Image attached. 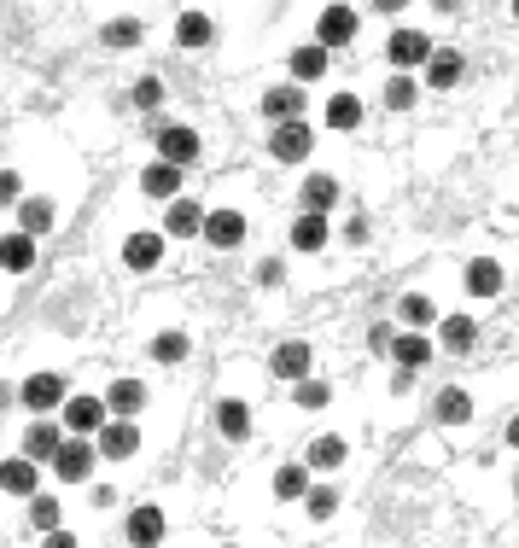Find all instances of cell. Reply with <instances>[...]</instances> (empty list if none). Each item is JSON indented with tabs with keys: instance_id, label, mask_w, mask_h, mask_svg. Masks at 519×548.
Returning <instances> with one entry per match:
<instances>
[{
	"instance_id": "6da1fadb",
	"label": "cell",
	"mask_w": 519,
	"mask_h": 548,
	"mask_svg": "<svg viewBox=\"0 0 519 548\" xmlns=\"http://www.w3.org/2000/svg\"><path fill=\"white\" fill-rule=\"evenodd\" d=\"M438 53V41L426 30H391V41H385V59L397 65V76H409V70H426V59Z\"/></svg>"
},
{
	"instance_id": "7a4b0ae2",
	"label": "cell",
	"mask_w": 519,
	"mask_h": 548,
	"mask_svg": "<svg viewBox=\"0 0 519 548\" xmlns=\"http://www.w3.org/2000/svg\"><path fill=\"white\" fill-rule=\"evenodd\" d=\"M356 30H362L356 6H321V18H315V41H321L327 53H339V47H350V41H356Z\"/></svg>"
},
{
	"instance_id": "3957f363",
	"label": "cell",
	"mask_w": 519,
	"mask_h": 548,
	"mask_svg": "<svg viewBox=\"0 0 519 548\" xmlns=\"http://www.w3.org/2000/svg\"><path fill=\"white\" fill-rule=\"evenodd\" d=\"M304 111H310V94H304L298 82H280V88H269V94H263V117H269L275 129H286V123H304Z\"/></svg>"
},
{
	"instance_id": "277c9868",
	"label": "cell",
	"mask_w": 519,
	"mask_h": 548,
	"mask_svg": "<svg viewBox=\"0 0 519 548\" xmlns=\"http://www.w3.org/2000/svg\"><path fill=\"white\" fill-rule=\"evenodd\" d=\"M111 409H105V397H70L65 403V432L70 438H100Z\"/></svg>"
},
{
	"instance_id": "5b68a950",
	"label": "cell",
	"mask_w": 519,
	"mask_h": 548,
	"mask_svg": "<svg viewBox=\"0 0 519 548\" xmlns=\"http://www.w3.org/2000/svg\"><path fill=\"white\" fill-rule=\"evenodd\" d=\"M158 158L175 164V170H187V164L199 158V135H193L187 123H158Z\"/></svg>"
},
{
	"instance_id": "8992f818",
	"label": "cell",
	"mask_w": 519,
	"mask_h": 548,
	"mask_svg": "<svg viewBox=\"0 0 519 548\" xmlns=\"http://www.w3.org/2000/svg\"><path fill=\"white\" fill-rule=\"evenodd\" d=\"M18 397H24V409L30 414H47V409H65V379L59 374H30L24 385H18Z\"/></svg>"
},
{
	"instance_id": "52a82bcc",
	"label": "cell",
	"mask_w": 519,
	"mask_h": 548,
	"mask_svg": "<svg viewBox=\"0 0 519 548\" xmlns=\"http://www.w3.org/2000/svg\"><path fill=\"white\" fill-rule=\"evenodd\" d=\"M123 537H129L135 548H158L164 537H170V519H164V508H152V502H146V508H135V514H129Z\"/></svg>"
},
{
	"instance_id": "ba28073f",
	"label": "cell",
	"mask_w": 519,
	"mask_h": 548,
	"mask_svg": "<svg viewBox=\"0 0 519 548\" xmlns=\"http://www.w3.org/2000/svg\"><path fill=\"white\" fill-rule=\"evenodd\" d=\"M269 152H275L280 164H310V152H315L310 123H286V129H275V140H269Z\"/></svg>"
},
{
	"instance_id": "9c48e42d",
	"label": "cell",
	"mask_w": 519,
	"mask_h": 548,
	"mask_svg": "<svg viewBox=\"0 0 519 548\" xmlns=\"http://www.w3.org/2000/svg\"><path fill=\"white\" fill-rule=\"evenodd\" d=\"M310 362H315V350L304 339H286V344H275V356H269V368H275L280 379H310Z\"/></svg>"
},
{
	"instance_id": "30bf717a",
	"label": "cell",
	"mask_w": 519,
	"mask_h": 548,
	"mask_svg": "<svg viewBox=\"0 0 519 548\" xmlns=\"http://www.w3.org/2000/svg\"><path fill=\"white\" fill-rule=\"evenodd\" d=\"M53 473L65 484H82L88 473H94V444H82V438H65V449L53 455Z\"/></svg>"
},
{
	"instance_id": "8fae6325",
	"label": "cell",
	"mask_w": 519,
	"mask_h": 548,
	"mask_svg": "<svg viewBox=\"0 0 519 548\" xmlns=\"http://www.w3.org/2000/svg\"><path fill=\"white\" fill-rule=\"evenodd\" d=\"M327 65H333V53H327L321 41H310V47H292V59H286V70H292V82H298V88H310L315 76H327Z\"/></svg>"
},
{
	"instance_id": "7c38bea8",
	"label": "cell",
	"mask_w": 519,
	"mask_h": 548,
	"mask_svg": "<svg viewBox=\"0 0 519 548\" xmlns=\"http://www.w3.org/2000/svg\"><path fill=\"white\" fill-rule=\"evenodd\" d=\"M205 240L216 245V251L245 245V216H240V210H210V216H205Z\"/></svg>"
},
{
	"instance_id": "4fadbf2b",
	"label": "cell",
	"mask_w": 519,
	"mask_h": 548,
	"mask_svg": "<svg viewBox=\"0 0 519 548\" xmlns=\"http://www.w3.org/2000/svg\"><path fill=\"white\" fill-rule=\"evenodd\" d=\"M105 409H111V420H135V414L146 409V385H140V379H111Z\"/></svg>"
},
{
	"instance_id": "5bb4252c",
	"label": "cell",
	"mask_w": 519,
	"mask_h": 548,
	"mask_svg": "<svg viewBox=\"0 0 519 548\" xmlns=\"http://www.w3.org/2000/svg\"><path fill=\"white\" fill-rule=\"evenodd\" d=\"M135 449H140L135 420H105V432H100V455L105 461H129Z\"/></svg>"
},
{
	"instance_id": "9a60e30c",
	"label": "cell",
	"mask_w": 519,
	"mask_h": 548,
	"mask_svg": "<svg viewBox=\"0 0 519 548\" xmlns=\"http://www.w3.org/2000/svg\"><path fill=\"white\" fill-rule=\"evenodd\" d=\"M140 193H146V199H181V170H175V164H164V158H158V164H146V170H140Z\"/></svg>"
},
{
	"instance_id": "2e32d148",
	"label": "cell",
	"mask_w": 519,
	"mask_h": 548,
	"mask_svg": "<svg viewBox=\"0 0 519 548\" xmlns=\"http://www.w3.org/2000/svg\"><path fill=\"white\" fill-rule=\"evenodd\" d=\"M123 263L135 274L158 269V263H164V234H129V240H123Z\"/></svg>"
},
{
	"instance_id": "e0dca14e",
	"label": "cell",
	"mask_w": 519,
	"mask_h": 548,
	"mask_svg": "<svg viewBox=\"0 0 519 548\" xmlns=\"http://www.w3.org/2000/svg\"><path fill=\"white\" fill-rule=\"evenodd\" d=\"M216 432H222L228 444H245V438H251V409H245L240 397H222V403H216Z\"/></svg>"
},
{
	"instance_id": "ac0fdd59",
	"label": "cell",
	"mask_w": 519,
	"mask_h": 548,
	"mask_svg": "<svg viewBox=\"0 0 519 548\" xmlns=\"http://www.w3.org/2000/svg\"><path fill=\"white\" fill-rule=\"evenodd\" d=\"M65 449V426H53V420H35L30 432H24V455L30 461H53Z\"/></svg>"
},
{
	"instance_id": "d6986e66",
	"label": "cell",
	"mask_w": 519,
	"mask_h": 548,
	"mask_svg": "<svg viewBox=\"0 0 519 548\" xmlns=\"http://www.w3.org/2000/svg\"><path fill=\"white\" fill-rule=\"evenodd\" d=\"M298 199H304V210H310V216H327V210L339 205V181H333V175H321V170H310V175H304V193H298Z\"/></svg>"
},
{
	"instance_id": "ffe728a7",
	"label": "cell",
	"mask_w": 519,
	"mask_h": 548,
	"mask_svg": "<svg viewBox=\"0 0 519 548\" xmlns=\"http://www.w3.org/2000/svg\"><path fill=\"white\" fill-rule=\"evenodd\" d=\"M205 216L210 210H199L193 199H175L170 216H164V228H170V240H193V234H205Z\"/></svg>"
},
{
	"instance_id": "44dd1931",
	"label": "cell",
	"mask_w": 519,
	"mask_h": 548,
	"mask_svg": "<svg viewBox=\"0 0 519 548\" xmlns=\"http://www.w3.org/2000/svg\"><path fill=\"white\" fill-rule=\"evenodd\" d=\"M35 479H41V473H35L30 455H12V461H0V490H6V496H35Z\"/></svg>"
},
{
	"instance_id": "7402d4cb",
	"label": "cell",
	"mask_w": 519,
	"mask_h": 548,
	"mask_svg": "<svg viewBox=\"0 0 519 548\" xmlns=\"http://www.w3.org/2000/svg\"><path fill=\"white\" fill-rule=\"evenodd\" d=\"M473 339H479L473 315H444V321H438V344H444L450 356H467V350H473Z\"/></svg>"
},
{
	"instance_id": "603a6c76",
	"label": "cell",
	"mask_w": 519,
	"mask_h": 548,
	"mask_svg": "<svg viewBox=\"0 0 519 548\" xmlns=\"http://www.w3.org/2000/svg\"><path fill=\"white\" fill-rule=\"evenodd\" d=\"M391 362H397L403 374H420V368L432 362V339H426V333H403V339L391 344Z\"/></svg>"
},
{
	"instance_id": "cb8c5ba5",
	"label": "cell",
	"mask_w": 519,
	"mask_h": 548,
	"mask_svg": "<svg viewBox=\"0 0 519 548\" xmlns=\"http://www.w3.org/2000/svg\"><path fill=\"white\" fill-rule=\"evenodd\" d=\"M461 76H467V59H461L455 47H438V53L426 59V82H432V88H455Z\"/></svg>"
},
{
	"instance_id": "d4e9b609",
	"label": "cell",
	"mask_w": 519,
	"mask_h": 548,
	"mask_svg": "<svg viewBox=\"0 0 519 548\" xmlns=\"http://www.w3.org/2000/svg\"><path fill=\"white\" fill-rule=\"evenodd\" d=\"M432 414H438L444 426H467V420H473V397H467L461 385H444V391L432 397Z\"/></svg>"
},
{
	"instance_id": "484cf974",
	"label": "cell",
	"mask_w": 519,
	"mask_h": 548,
	"mask_svg": "<svg viewBox=\"0 0 519 548\" xmlns=\"http://www.w3.org/2000/svg\"><path fill=\"white\" fill-rule=\"evenodd\" d=\"M175 41H181V47H210V41H216V18H210V12H181V18H175Z\"/></svg>"
},
{
	"instance_id": "4316f807",
	"label": "cell",
	"mask_w": 519,
	"mask_h": 548,
	"mask_svg": "<svg viewBox=\"0 0 519 548\" xmlns=\"http://www.w3.org/2000/svg\"><path fill=\"white\" fill-rule=\"evenodd\" d=\"M502 280H508V274H502V263H490V257H473V263H467V292H473V298H496Z\"/></svg>"
},
{
	"instance_id": "83f0119b",
	"label": "cell",
	"mask_w": 519,
	"mask_h": 548,
	"mask_svg": "<svg viewBox=\"0 0 519 548\" xmlns=\"http://www.w3.org/2000/svg\"><path fill=\"white\" fill-rule=\"evenodd\" d=\"M0 269L6 274H30L35 269V240L30 234H6V240H0Z\"/></svg>"
},
{
	"instance_id": "f1b7e54d",
	"label": "cell",
	"mask_w": 519,
	"mask_h": 548,
	"mask_svg": "<svg viewBox=\"0 0 519 548\" xmlns=\"http://www.w3.org/2000/svg\"><path fill=\"white\" fill-rule=\"evenodd\" d=\"M47 228H53V199H24V205H18V234L41 240Z\"/></svg>"
},
{
	"instance_id": "f546056e",
	"label": "cell",
	"mask_w": 519,
	"mask_h": 548,
	"mask_svg": "<svg viewBox=\"0 0 519 548\" xmlns=\"http://www.w3.org/2000/svg\"><path fill=\"white\" fill-rule=\"evenodd\" d=\"M321 245H327V216H310V210H304V216L292 222V251H321Z\"/></svg>"
},
{
	"instance_id": "4dcf8cb0",
	"label": "cell",
	"mask_w": 519,
	"mask_h": 548,
	"mask_svg": "<svg viewBox=\"0 0 519 548\" xmlns=\"http://www.w3.org/2000/svg\"><path fill=\"white\" fill-rule=\"evenodd\" d=\"M397 315H403V321H409V327H432V321H438V304H432V298H426V292H403V304H397Z\"/></svg>"
},
{
	"instance_id": "1f68e13d",
	"label": "cell",
	"mask_w": 519,
	"mask_h": 548,
	"mask_svg": "<svg viewBox=\"0 0 519 548\" xmlns=\"http://www.w3.org/2000/svg\"><path fill=\"white\" fill-rule=\"evenodd\" d=\"M310 467H321V473H333V467H345V438H339V432H327V438H315V444H310Z\"/></svg>"
},
{
	"instance_id": "d6a6232c",
	"label": "cell",
	"mask_w": 519,
	"mask_h": 548,
	"mask_svg": "<svg viewBox=\"0 0 519 548\" xmlns=\"http://www.w3.org/2000/svg\"><path fill=\"white\" fill-rule=\"evenodd\" d=\"M275 496L280 502H304V496H310V467H280L275 473Z\"/></svg>"
},
{
	"instance_id": "836d02e7",
	"label": "cell",
	"mask_w": 519,
	"mask_h": 548,
	"mask_svg": "<svg viewBox=\"0 0 519 548\" xmlns=\"http://www.w3.org/2000/svg\"><path fill=\"white\" fill-rule=\"evenodd\" d=\"M327 123L350 135V129L362 123V100H356V94H333V100H327Z\"/></svg>"
},
{
	"instance_id": "e575fe53",
	"label": "cell",
	"mask_w": 519,
	"mask_h": 548,
	"mask_svg": "<svg viewBox=\"0 0 519 548\" xmlns=\"http://www.w3.org/2000/svg\"><path fill=\"white\" fill-rule=\"evenodd\" d=\"M292 403H298V409H327L333 391H327V379H298V385H292Z\"/></svg>"
},
{
	"instance_id": "d590c367",
	"label": "cell",
	"mask_w": 519,
	"mask_h": 548,
	"mask_svg": "<svg viewBox=\"0 0 519 548\" xmlns=\"http://www.w3.org/2000/svg\"><path fill=\"white\" fill-rule=\"evenodd\" d=\"M187 350H193L187 333H158V339H152V362H164V368H170V362H181Z\"/></svg>"
},
{
	"instance_id": "8d00e7d4",
	"label": "cell",
	"mask_w": 519,
	"mask_h": 548,
	"mask_svg": "<svg viewBox=\"0 0 519 548\" xmlns=\"http://www.w3.org/2000/svg\"><path fill=\"white\" fill-rule=\"evenodd\" d=\"M304 508H310V519H333L339 514V490H333V484H310Z\"/></svg>"
},
{
	"instance_id": "74e56055",
	"label": "cell",
	"mask_w": 519,
	"mask_h": 548,
	"mask_svg": "<svg viewBox=\"0 0 519 548\" xmlns=\"http://www.w3.org/2000/svg\"><path fill=\"white\" fill-rule=\"evenodd\" d=\"M100 35H105V47H140V18H111Z\"/></svg>"
},
{
	"instance_id": "f35d334b",
	"label": "cell",
	"mask_w": 519,
	"mask_h": 548,
	"mask_svg": "<svg viewBox=\"0 0 519 548\" xmlns=\"http://www.w3.org/2000/svg\"><path fill=\"white\" fill-rule=\"evenodd\" d=\"M30 525L53 537V531H59V502H53V496H30Z\"/></svg>"
},
{
	"instance_id": "ab89813d",
	"label": "cell",
	"mask_w": 519,
	"mask_h": 548,
	"mask_svg": "<svg viewBox=\"0 0 519 548\" xmlns=\"http://www.w3.org/2000/svg\"><path fill=\"white\" fill-rule=\"evenodd\" d=\"M415 76H391V82H385V105H391V111H409V105H415Z\"/></svg>"
},
{
	"instance_id": "60d3db41",
	"label": "cell",
	"mask_w": 519,
	"mask_h": 548,
	"mask_svg": "<svg viewBox=\"0 0 519 548\" xmlns=\"http://www.w3.org/2000/svg\"><path fill=\"white\" fill-rule=\"evenodd\" d=\"M129 100H135L140 111H158V105H164V82H158V76H140V82H135V94H129Z\"/></svg>"
},
{
	"instance_id": "b9f144b4",
	"label": "cell",
	"mask_w": 519,
	"mask_h": 548,
	"mask_svg": "<svg viewBox=\"0 0 519 548\" xmlns=\"http://www.w3.org/2000/svg\"><path fill=\"white\" fill-rule=\"evenodd\" d=\"M0 205H24V181L12 170H0Z\"/></svg>"
},
{
	"instance_id": "7bdbcfd3",
	"label": "cell",
	"mask_w": 519,
	"mask_h": 548,
	"mask_svg": "<svg viewBox=\"0 0 519 548\" xmlns=\"http://www.w3.org/2000/svg\"><path fill=\"white\" fill-rule=\"evenodd\" d=\"M280 280H286V269H280L275 257H263V263H257V286H280Z\"/></svg>"
},
{
	"instance_id": "ee69618b",
	"label": "cell",
	"mask_w": 519,
	"mask_h": 548,
	"mask_svg": "<svg viewBox=\"0 0 519 548\" xmlns=\"http://www.w3.org/2000/svg\"><path fill=\"white\" fill-rule=\"evenodd\" d=\"M345 240H350V245L368 240V222H362V216H350V222H345Z\"/></svg>"
},
{
	"instance_id": "f6af8a7d",
	"label": "cell",
	"mask_w": 519,
	"mask_h": 548,
	"mask_svg": "<svg viewBox=\"0 0 519 548\" xmlns=\"http://www.w3.org/2000/svg\"><path fill=\"white\" fill-rule=\"evenodd\" d=\"M368 344H374V350H391V344H397V333H391V327H374V333H368Z\"/></svg>"
},
{
	"instance_id": "bcb514c9",
	"label": "cell",
	"mask_w": 519,
	"mask_h": 548,
	"mask_svg": "<svg viewBox=\"0 0 519 548\" xmlns=\"http://www.w3.org/2000/svg\"><path fill=\"white\" fill-rule=\"evenodd\" d=\"M41 548H76V537L70 531H53V537H41Z\"/></svg>"
},
{
	"instance_id": "7dc6e473",
	"label": "cell",
	"mask_w": 519,
	"mask_h": 548,
	"mask_svg": "<svg viewBox=\"0 0 519 548\" xmlns=\"http://www.w3.org/2000/svg\"><path fill=\"white\" fill-rule=\"evenodd\" d=\"M508 444L519 449V414H514V420H508Z\"/></svg>"
},
{
	"instance_id": "c3c4849f",
	"label": "cell",
	"mask_w": 519,
	"mask_h": 548,
	"mask_svg": "<svg viewBox=\"0 0 519 548\" xmlns=\"http://www.w3.org/2000/svg\"><path fill=\"white\" fill-rule=\"evenodd\" d=\"M222 548H240V543H222Z\"/></svg>"
},
{
	"instance_id": "681fc988",
	"label": "cell",
	"mask_w": 519,
	"mask_h": 548,
	"mask_svg": "<svg viewBox=\"0 0 519 548\" xmlns=\"http://www.w3.org/2000/svg\"><path fill=\"white\" fill-rule=\"evenodd\" d=\"M514 18H519V6H514Z\"/></svg>"
}]
</instances>
